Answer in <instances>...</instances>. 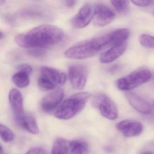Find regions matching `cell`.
Masks as SVG:
<instances>
[{"label":"cell","mask_w":154,"mask_h":154,"mask_svg":"<svg viewBox=\"0 0 154 154\" xmlns=\"http://www.w3.org/2000/svg\"><path fill=\"white\" fill-rule=\"evenodd\" d=\"M40 72L41 76L50 81L55 86L63 85L66 81V75L63 72L49 66H41Z\"/></svg>","instance_id":"obj_13"},{"label":"cell","mask_w":154,"mask_h":154,"mask_svg":"<svg viewBox=\"0 0 154 154\" xmlns=\"http://www.w3.org/2000/svg\"><path fill=\"white\" fill-rule=\"evenodd\" d=\"M125 97L129 104L137 111L143 114H149L151 112L152 105L138 94L128 91L125 93Z\"/></svg>","instance_id":"obj_12"},{"label":"cell","mask_w":154,"mask_h":154,"mask_svg":"<svg viewBox=\"0 0 154 154\" xmlns=\"http://www.w3.org/2000/svg\"><path fill=\"white\" fill-rule=\"evenodd\" d=\"M122 68V66L119 64H115L111 66L108 69V72L111 74H114L119 71Z\"/></svg>","instance_id":"obj_28"},{"label":"cell","mask_w":154,"mask_h":154,"mask_svg":"<svg viewBox=\"0 0 154 154\" xmlns=\"http://www.w3.org/2000/svg\"><path fill=\"white\" fill-rule=\"evenodd\" d=\"M25 154H46V152L42 148L35 147L30 149Z\"/></svg>","instance_id":"obj_26"},{"label":"cell","mask_w":154,"mask_h":154,"mask_svg":"<svg viewBox=\"0 0 154 154\" xmlns=\"http://www.w3.org/2000/svg\"><path fill=\"white\" fill-rule=\"evenodd\" d=\"M94 9L89 3L85 4L79 12L71 20V25L75 29H83L87 26L92 20Z\"/></svg>","instance_id":"obj_9"},{"label":"cell","mask_w":154,"mask_h":154,"mask_svg":"<svg viewBox=\"0 0 154 154\" xmlns=\"http://www.w3.org/2000/svg\"><path fill=\"white\" fill-rule=\"evenodd\" d=\"M9 100L16 122L20 127L25 117L23 96L17 89H12L9 94Z\"/></svg>","instance_id":"obj_8"},{"label":"cell","mask_w":154,"mask_h":154,"mask_svg":"<svg viewBox=\"0 0 154 154\" xmlns=\"http://www.w3.org/2000/svg\"><path fill=\"white\" fill-rule=\"evenodd\" d=\"M20 127L31 134L36 135L39 132V128L35 118L31 116L24 117Z\"/></svg>","instance_id":"obj_17"},{"label":"cell","mask_w":154,"mask_h":154,"mask_svg":"<svg viewBox=\"0 0 154 154\" xmlns=\"http://www.w3.org/2000/svg\"><path fill=\"white\" fill-rule=\"evenodd\" d=\"M142 154H153V153L151 151H146V152H145Z\"/></svg>","instance_id":"obj_30"},{"label":"cell","mask_w":154,"mask_h":154,"mask_svg":"<svg viewBox=\"0 0 154 154\" xmlns=\"http://www.w3.org/2000/svg\"><path fill=\"white\" fill-rule=\"evenodd\" d=\"M91 96L88 92H80L73 94L58 106L54 116L61 120H68L73 118L83 109Z\"/></svg>","instance_id":"obj_2"},{"label":"cell","mask_w":154,"mask_h":154,"mask_svg":"<svg viewBox=\"0 0 154 154\" xmlns=\"http://www.w3.org/2000/svg\"><path fill=\"white\" fill-rule=\"evenodd\" d=\"M130 33V30L128 29H119L109 32L110 48L126 43Z\"/></svg>","instance_id":"obj_15"},{"label":"cell","mask_w":154,"mask_h":154,"mask_svg":"<svg viewBox=\"0 0 154 154\" xmlns=\"http://www.w3.org/2000/svg\"><path fill=\"white\" fill-rule=\"evenodd\" d=\"M131 2L135 4V5L139 7H147V6H151L154 5V1H132Z\"/></svg>","instance_id":"obj_25"},{"label":"cell","mask_w":154,"mask_h":154,"mask_svg":"<svg viewBox=\"0 0 154 154\" xmlns=\"http://www.w3.org/2000/svg\"><path fill=\"white\" fill-rule=\"evenodd\" d=\"M64 95L63 90L59 89L51 92L42 99L41 109L47 112H51L59 106Z\"/></svg>","instance_id":"obj_10"},{"label":"cell","mask_w":154,"mask_h":154,"mask_svg":"<svg viewBox=\"0 0 154 154\" xmlns=\"http://www.w3.org/2000/svg\"><path fill=\"white\" fill-rule=\"evenodd\" d=\"M38 86L44 91H50L54 89L55 85L46 78L40 76L38 81Z\"/></svg>","instance_id":"obj_23"},{"label":"cell","mask_w":154,"mask_h":154,"mask_svg":"<svg viewBox=\"0 0 154 154\" xmlns=\"http://www.w3.org/2000/svg\"><path fill=\"white\" fill-rule=\"evenodd\" d=\"M65 5L68 8L73 7L76 4L77 1H65Z\"/></svg>","instance_id":"obj_29"},{"label":"cell","mask_w":154,"mask_h":154,"mask_svg":"<svg viewBox=\"0 0 154 154\" xmlns=\"http://www.w3.org/2000/svg\"><path fill=\"white\" fill-rule=\"evenodd\" d=\"M152 106H153V108H154V101H153V104H152Z\"/></svg>","instance_id":"obj_33"},{"label":"cell","mask_w":154,"mask_h":154,"mask_svg":"<svg viewBox=\"0 0 154 154\" xmlns=\"http://www.w3.org/2000/svg\"><path fill=\"white\" fill-rule=\"evenodd\" d=\"M17 69L18 72L25 73L29 75L33 71L32 66L27 64H21L19 65L17 67Z\"/></svg>","instance_id":"obj_24"},{"label":"cell","mask_w":154,"mask_h":154,"mask_svg":"<svg viewBox=\"0 0 154 154\" xmlns=\"http://www.w3.org/2000/svg\"><path fill=\"white\" fill-rule=\"evenodd\" d=\"M128 47L127 42L120 45L112 47L102 54L100 61L102 63H109L115 61L121 56L126 51Z\"/></svg>","instance_id":"obj_14"},{"label":"cell","mask_w":154,"mask_h":154,"mask_svg":"<svg viewBox=\"0 0 154 154\" xmlns=\"http://www.w3.org/2000/svg\"><path fill=\"white\" fill-rule=\"evenodd\" d=\"M88 72L85 66L73 64L68 69V76L72 87L78 90L84 88L87 82Z\"/></svg>","instance_id":"obj_6"},{"label":"cell","mask_w":154,"mask_h":154,"mask_svg":"<svg viewBox=\"0 0 154 154\" xmlns=\"http://www.w3.org/2000/svg\"><path fill=\"white\" fill-rule=\"evenodd\" d=\"M69 154V145L64 139L58 138L53 144L51 154Z\"/></svg>","instance_id":"obj_18"},{"label":"cell","mask_w":154,"mask_h":154,"mask_svg":"<svg viewBox=\"0 0 154 154\" xmlns=\"http://www.w3.org/2000/svg\"><path fill=\"white\" fill-rule=\"evenodd\" d=\"M117 129L126 137L139 136L143 130V125L139 122L133 120H125L117 124Z\"/></svg>","instance_id":"obj_11"},{"label":"cell","mask_w":154,"mask_h":154,"mask_svg":"<svg viewBox=\"0 0 154 154\" xmlns=\"http://www.w3.org/2000/svg\"><path fill=\"white\" fill-rule=\"evenodd\" d=\"M45 54L44 50L41 49L37 48L35 50H30L29 52V54L33 57H42Z\"/></svg>","instance_id":"obj_27"},{"label":"cell","mask_w":154,"mask_h":154,"mask_svg":"<svg viewBox=\"0 0 154 154\" xmlns=\"http://www.w3.org/2000/svg\"><path fill=\"white\" fill-rule=\"evenodd\" d=\"M3 148H2V146H1V154H3Z\"/></svg>","instance_id":"obj_32"},{"label":"cell","mask_w":154,"mask_h":154,"mask_svg":"<svg viewBox=\"0 0 154 154\" xmlns=\"http://www.w3.org/2000/svg\"><path fill=\"white\" fill-rule=\"evenodd\" d=\"M4 38V34H3L2 31H1V39H2Z\"/></svg>","instance_id":"obj_31"},{"label":"cell","mask_w":154,"mask_h":154,"mask_svg":"<svg viewBox=\"0 0 154 154\" xmlns=\"http://www.w3.org/2000/svg\"><path fill=\"white\" fill-rule=\"evenodd\" d=\"M0 135L1 137L6 143L11 142L14 139L13 131L7 126L3 124H0Z\"/></svg>","instance_id":"obj_20"},{"label":"cell","mask_w":154,"mask_h":154,"mask_svg":"<svg viewBox=\"0 0 154 154\" xmlns=\"http://www.w3.org/2000/svg\"></svg>","instance_id":"obj_34"},{"label":"cell","mask_w":154,"mask_h":154,"mask_svg":"<svg viewBox=\"0 0 154 154\" xmlns=\"http://www.w3.org/2000/svg\"><path fill=\"white\" fill-rule=\"evenodd\" d=\"M64 35L63 31L60 28L43 25L17 35L15 41L22 47L41 48L59 43L63 40Z\"/></svg>","instance_id":"obj_1"},{"label":"cell","mask_w":154,"mask_h":154,"mask_svg":"<svg viewBox=\"0 0 154 154\" xmlns=\"http://www.w3.org/2000/svg\"><path fill=\"white\" fill-rule=\"evenodd\" d=\"M99 53L90 39L75 44L66 51L65 55L71 59L80 60L92 57Z\"/></svg>","instance_id":"obj_4"},{"label":"cell","mask_w":154,"mask_h":154,"mask_svg":"<svg viewBox=\"0 0 154 154\" xmlns=\"http://www.w3.org/2000/svg\"><path fill=\"white\" fill-rule=\"evenodd\" d=\"M29 76V75L25 73L18 72L12 76V81L19 88H25L28 86L30 82Z\"/></svg>","instance_id":"obj_19"},{"label":"cell","mask_w":154,"mask_h":154,"mask_svg":"<svg viewBox=\"0 0 154 154\" xmlns=\"http://www.w3.org/2000/svg\"><path fill=\"white\" fill-rule=\"evenodd\" d=\"M93 105L99 109L101 115L108 119H116L118 117L117 106L113 101L104 94L99 93L94 97Z\"/></svg>","instance_id":"obj_5"},{"label":"cell","mask_w":154,"mask_h":154,"mask_svg":"<svg viewBox=\"0 0 154 154\" xmlns=\"http://www.w3.org/2000/svg\"></svg>","instance_id":"obj_35"},{"label":"cell","mask_w":154,"mask_h":154,"mask_svg":"<svg viewBox=\"0 0 154 154\" xmlns=\"http://www.w3.org/2000/svg\"><path fill=\"white\" fill-rule=\"evenodd\" d=\"M112 5L116 11L121 14L128 13L129 8L128 1H112Z\"/></svg>","instance_id":"obj_21"},{"label":"cell","mask_w":154,"mask_h":154,"mask_svg":"<svg viewBox=\"0 0 154 154\" xmlns=\"http://www.w3.org/2000/svg\"><path fill=\"white\" fill-rule=\"evenodd\" d=\"M152 76V73L148 68L142 66L127 76L118 79L115 85L119 90L128 91L148 82Z\"/></svg>","instance_id":"obj_3"},{"label":"cell","mask_w":154,"mask_h":154,"mask_svg":"<svg viewBox=\"0 0 154 154\" xmlns=\"http://www.w3.org/2000/svg\"><path fill=\"white\" fill-rule=\"evenodd\" d=\"M89 146L87 142L82 140H74L69 144L70 154H88Z\"/></svg>","instance_id":"obj_16"},{"label":"cell","mask_w":154,"mask_h":154,"mask_svg":"<svg viewBox=\"0 0 154 154\" xmlns=\"http://www.w3.org/2000/svg\"><path fill=\"white\" fill-rule=\"evenodd\" d=\"M140 45L147 48L154 49V37L148 34H143L139 37Z\"/></svg>","instance_id":"obj_22"},{"label":"cell","mask_w":154,"mask_h":154,"mask_svg":"<svg viewBox=\"0 0 154 154\" xmlns=\"http://www.w3.org/2000/svg\"><path fill=\"white\" fill-rule=\"evenodd\" d=\"M115 17L116 14L111 8L104 4H97L94 8L93 21L97 26H105L112 22Z\"/></svg>","instance_id":"obj_7"}]
</instances>
